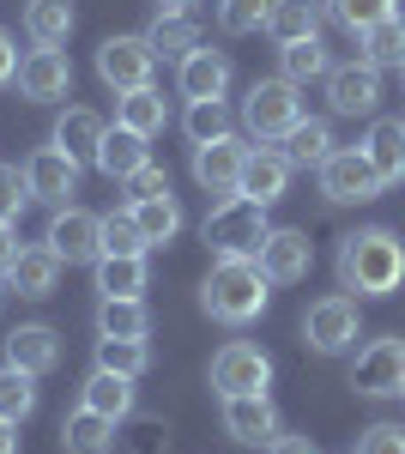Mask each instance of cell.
Instances as JSON below:
<instances>
[{
  "label": "cell",
  "mask_w": 405,
  "mask_h": 454,
  "mask_svg": "<svg viewBox=\"0 0 405 454\" xmlns=\"http://www.w3.org/2000/svg\"><path fill=\"white\" fill-rule=\"evenodd\" d=\"M339 285L357 297H393L405 285V243L393 231H351L339 243Z\"/></svg>",
  "instance_id": "cell-1"
},
{
  "label": "cell",
  "mask_w": 405,
  "mask_h": 454,
  "mask_svg": "<svg viewBox=\"0 0 405 454\" xmlns=\"http://www.w3.org/2000/svg\"><path fill=\"white\" fill-rule=\"evenodd\" d=\"M272 297V279L261 261H218L200 285V303L212 321H224V327H248L254 315L267 309Z\"/></svg>",
  "instance_id": "cell-2"
},
{
  "label": "cell",
  "mask_w": 405,
  "mask_h": 454,
  "mask_svg": "<svg viewBox=\"0 0 405 454\" xmlns=\"http://www.w3.org/2000/svg\"><path fill=\"white\" fill-rule=\"evenodd\" d=\"M272 237L267 224V207L261 200H248V194H224L212 218H206V248L218 254V261H261V243Z\"/></svg>",
  "instance_id": "cell-3"
},
{
  "label": "cell",
  "mask_w": 405,
  "mask_h": 454,
  "mask_svg": "<svg viewBox=\"0 0 405 454\" xmlns=\"http://www.w3.org/2000/svg\"><path fill=\"white\" fill-rule=\"evenodd\" d=\"M242 121H248V134L267 145V140H284L297 121H303V98H297V85L278 73V79H254V91H248V104H242Z\"/></svg>",
  "instance_id": "cell-4"
},
{
  "label": "cell",
  "mask_w": 405,
  "mask_h": 454,
  "mask_svg": "<svg viewBox=\"0 0 405 454\" xmlns=\"http://www.w3.org/2000/svg\"><path fill=\"white\" fill-rule=\"evenodd\" d=\"M357 333H363V315H357V297H345V291H333V297H321V303H308L303 315V340L321 357H339V351L357 346Z\"/></svg>",
  "instance_id": "cell-5"
},
{
  "label": "cell",
  "mask_w": 405,
  "mask_h": 454,
  "mask_svg": "<svg viewBox=\"0 0 405 454\" xmlns=\"http://www.w3.org/2000/svg\"><path fill=\"white\" fill-rule=\"evenodd\" d=\"M381 188H387V182L375 176V164L363 158V145H357V152H333V158L321 164V194H327L333 207H370Z\"/></svg>",
  "instance_id": "cell-6"
},
{
  "label": "cell",
  "mask_w": 405,
  "mask_h": 454,
  "mask_svg": "<svg viewBox=\"0 0 405 454\" xmlns=\"http://www.w3.org/2000/svg\"><path fill=\"white\" fill-rule=\"evenodd\" d=\"M351 387L370 400H400L405 394V340H375L351 364Z\"/></svg>",
  "instance_id": "cell-7"
},
{
  "label": "cell",
  "mask_w": 405,
  "mask_h": 454,
  "mask_svg": "<svg viewBox=\"0 0 405 454\" xmlns=\"http://www.w3.org/2000/svg\"><path fill=\"white\" fill-rule=\"evenodd\" d=\"M152 67H158V55H152L145 36H109L97 49V73H103V85H115V98L145 91L152 85Z\"/></svg>",
  "instance_id": "cell-8"
},
{
  "label": "cell",
  "mask_w": 405,
  "mask_h": 454,
  "mask_svg": "<svg viewBox=\"0 0 405 454\" xmlns=\"http://www.w3.org/2000/svg\"><path fill=\"white\" fill-rule=\"evenodd\" d=\"M272 382V357L261 346H242V340H230V346L212 357V387L230 400V394H267Z\"/></svg>",
  "instance_id": "cell-9"
},
{
  "label": "cell",
  "mask_w": 405,
  "mask_h": 454,
  "mask_svg": "<svg viewBox=\"0 0 405 454\" xmlns=\"http://www.w3.org/2000/svg\"><path fill=\"white\" fill-rule=\"evenodd\" d=\"M242 164H248V145L237 134H224V140H212V145H194V182H200L206 194H218V200L242 188Z\"/></svg>",
  "instance_id": "cell-10"
},
{
  "label": "cell",
  "mask_w": 405,
  "mask_h": 454,
  "mask_svg": "<svg viewBox=\"0 0 405 454\" xmlns=\"http://www.w3.org/2000/svg\"><path fill=\"white\" fill-rule=\"evenodd\" d=\"M49 248L67 267L73 261H103V218H91V212H79V207H61L55 224H49Z\"/></svg>",
  "instance_id": "cell-11"
},
{
  "label": "cell",
  "mask_w": 405,
  "mask_h": 454,
  "mask_svg": "<svg viewBox=\"0 0 405 454\" xmlns=\"http://www.w3.org/2000/svg\"><path fill=\"white\" fill-rule=\"evenodd\" d=\"M73 85V61L61 49H31L25 61H19V91L31 98V104H55V98H67Z\"/></svg>",
  "instance_id": "cell-12"
},
{
  "label": "cell",
  "mask_w": 405,
  "mask_h": 454,
  "mask_svg": "<svg viewBox=\"0 0 405 454\" xmlns=\"http://www.w3.org/2000/svg\"><path fill=\"white\" fill-rule=\"evenodd\" d=\"M25 182H31V200L67 207V194L79 188V158H67L61 145H43L31 164H25Z\"/></svg>",
  "instance_id": "cell-13"
},
{
  "label": "cell",
  "mask_w": 405,
  "mask_h": 454,
  "mask_svg": "<svg viewBox=\"0 0 405 454\" xmlns=\"http://www.w3.org/2000/svg\"><path fill=\"white\" fill-rule=\"evenodd\" d=\"M327 98H333L339 115H375L381 109V73L370 61H351V67L327 73Z\"/></svg>",
  "instance_id": "cell-14"
},
{
  "label": "cell",
  "mask_w": 405,
  "mask_h": 454,
  "mask_svg": "<svg viewBox=\"0 0 405 454\" xmlns=\"http://www.w3.org/2000/svg\"><path fill=\"white\" fill-rule=\"evenodd\" d=\"M261 267H267L272 285L308 279V267H315V243H308V231H272L267 243H261Z\"/></svg>",
  "instance_id": "cell-15"
},
{
  "label": "cell",
  "mask_w": 405,
  "mask_h": 454,
  "mask_svg": "<svg viewBox=\"0 0 405 454\" xmlns=\"http://www.w3.org/2000/svg\"><path fill=\"white\" fill-rule=\"evenodd\" d=\"M224 430H230V442L261 449V442L278 436V412H272L267 394H230V400H224Z\"/></svg>",
  "instance_id": "cell-16"
},
{
  "label": "cell",
  "mask_w": 405,
  "mask_h": 454,
  "mask_svg": "<svg viewBox=\"0 0 405 454\" xmlns=\"http://www.w3.org/2000/svg\"><path fill=\"white\" fill-rule=\"evenodd\" d=\"M6 364L25 370V376H49V370L61 364V333L43 327V321L19 327V333H6Z\"/></svg>",
  "instance_id": "cell-17"
},
{
  "label": "cell",
  "mask_w": 405,
  "mask_h": 454,
  "mask_svg": "<svg viewBox=\"0 0 405 454\" xmlns=\"http://www.w3.org/2000/svg\"><path fill=\"white\" fill-rule=\"evenodd\" d=\"M284 188H291V158H284V152H272V145L248 152V164H242V188H237V194H248V200L272 207V200H278Z\"/></svg>",
  "instance_id": "cell-18"
},
{
  "label": "cell",
  "mask_w": 405,
  "mask_h": 454,
  "mask_svg": "<svg viewBox=\"0 0 405 454\" xmlns=\"http://www.w3.org/2000/svg\"><path fill=\"white\" fill-rule=\"evenodd\" d=\"M230 91V61L218 49H194L182 55V98L188 104H206V98H224Z\"/></svg>",
  "instance_id": "cell-19"
},
{
  "label": "cell",
  "mask_w": 405,
  "mask_h": 454,
  "mask_svg": "<svg viewBox=\"0 0 405 454\" xmlns=\"http://www.w3.org/2000/svg\"><path fill=\"white\" fill-rule=\"evenodd\" d=\"M55 279H61V254H55L49 243L19 248V261H12V273H6V285H12L19 297H49Z\"/></svg>",
  "instance_id": "cell-20"
},
{
  "label": "cell",
  "mask_w": 405,
  "mask_h": 454,
  "mask_svg": "<svg viewBox=\"0 0 405 454\" xmlns=\"http://www.w3.org/2000/svg\"><path fill=\"white\" fill-rule=\"evenodd\" d=\"M321 0H272L267 12V36L284 49V43H303V36H321Z\"/></svg>",
  "instance_id": "cell-21"
},
{
  "label": "cell",
  "mask_w": 405,
  "mask_h": 454,
  "mask_svg": "<svg viewBox=\"0 0 405 454\" xmlns=\"http://www.w3.org/2000/svg\"><path fill=\"white\" fill-rule=\"evenodd\" d=\"M103 134H109V128H103V115H97V109H67V115L55 121V145H61L67 158H79V164H85V158L97 164Z\"/></svg>",
  "instance_id": "cell-22"
},
{
  "label": "cell",
  "mask_w": 405,
  "mask_h": 454,
  "mask_svg": "<svg viewBox=\"0 0 405 454\" xmlns=\"http://www.w3.org/2000/svg\"><path fill=\"white\" fill-rule=\"evenodd\" d=\"M363 158L375 164L381 182H405V121H370Z\"/></svg>",
  "instance_id": "cell-23"
},
{
  "label": "cell",
  "mask_w": 405,
  "mask_h": 454,
  "mask_svg": "<svg viewBox=\"0 0 405 454\" xmlns=\"http://www.w3.org/2000/svg\"><path fill=\"white\" fill-rule=\"evenodd\" d=\"M139 164H152V158H145V134H134V128L115 121V134H103V145H97V170L109 176V182H128Z\"/></svg>",
  "instance_id": "cell-24"
},
{
  "label": "cell",
  "mask_w": 405,
  "mask_h": 454,
  "mask_svg": "<svg viewBox=\"0 0 405 454\" xmlns=\"http://www.w3.org/2000/svg\"><path fill=\"white\" fill-rule=\"evenodd\" d=\"M61 449L67 454H109L115 449V419H103L91 406H79L67 424H61Z\"/></svg>",
  "instance_id": "cell-25"
},
{
  "label": "cell",
  "mask_w": 405,
  "mask_h": 454,
  "mask_svg": "<svg viewBox=\"0 0 405 454\" xmlns=\"http://www.w3.org/2000/svg\"><path fill=\"white\" fill-rule=\"evenodd\" d=\"M79 406H91V412H103V419H128L134 412V382L128 376H115V370H97L91 382H85V394H79Z\"/></svg>",
  "instance_id": "cell-26"
},
{
  "label": "cell",
  "mask_w": 405,
  "mask_h": 454,
  "mask_svg": "<svg viewBox=\"0 0 405 454\" xmlns=\"http://www.w3.org/2000/svg\"><path fill=\"white\" fill-rule=\"evenodd\" d=\"M25 31L36 49H61L73 31V0H31L25 6Z\"/></svg>",
  "instance_id": "cell-27"
},
{
  "label": "cell",
  "mask_w": 405,
  "mask_h": 454,
  "mask_svg": "<svg viewBox=\"0 0 405 454\" xmlns=\"http://www.w3.org/2000/svg\"><path fill=\"white\" fill-rule=\"evenodd\" d=\"M145 327H152V315L139 297H103L97 303V333L103 340H145Z\"/></svg>",
  "instance_id": "cell-28"
},
{
  "label": "cell",
  "mask_w": 405,
  "mask_h": 454,
  "mask_svg": "<svg viewBox=\"0 0 405 454\" xmlns=\"http://www.w3.org/2000/svg\"><path fill=\"white\" fill-rule=\"evenodd\" d=\"M284 158H291V170H297V164H315V170H321V164L333 158V128L315 121V115H303V121L284 134Z\"/></svg>",
  "instance_id": "cell-29"
},
{
  "label": "cell",
  "mask_w": 405,
  "mask_h": 454,
  "mask_svg": "<svg viewBox=\"0 0 405 454\" xmlns=\"http://www.w3.org/2000/svg\"><path fill=\"white\" fill-rule=\"evenodd\" d=\"M134 224H139V237H145V248H158V243H175V231H182V207L169 200V194H158V200H134Z\"/></svg>",
  "instance_id": "cell-30"
},
{
  "label": "cell",
  "mask_w": 405,
  "mask_h": 454,
  "mask_svg": "<svg viewBox=\"0 0 405 454\" xmlns=\"http://www.w3.org/2000/svg\"><path fill=\"white\" fill-rule=\"evenodd\" d=\"M97 291L103 297H139V291H145V254H103L97 261Z\"/></svg>",
  "instance_id": "cell-31"
},
{
  "label": "cell",
  "mask_w": 405,
  "mask_h": 454,
  "mask_svg": "<svg viewBox=\"0 0 405 454\" xmlns=\"http://www.w3.org/2000/svg\"><path fill=\"white\" fill-rule=\"evenodd\" d=\"M278 55H284V79H291V85H308V79H327V73H333V55H327V43H321V36L284 43Z\"/></svg>",
  "instance_id": "cell-32"
},
{
  "label": "cell",
  "mask_w": 405,
  "mask_h": 454,
  "mask_svg": "<svg viewBox=\"0 0 405 454\" xmlns=\"http://www.w3.org/2000/svg\"><path fill=\"white\" fill-rule=\"evenodd\" d=\"M115 121L152 140V134H158V128L169 121V109H164V91H152V85H145V91H128V98L115 104Z\"/></svg>",
  "instance_id": "cell-33"
},
{
  "label": "cell",
  "mask_w": 405,
  "mask_h": 454,
  "mask_svg": "<svg viewBox=\"0 0 405 454\" xmlns=\"http://www.w3.org/2000/svg\"><path fill=\"white\" fill-rule=\"evenodd\" d=\"M321 6H327V19H333L339 31H351V36H363L370 25L400 12V0H321Z\"/></svg>",
  "instance_id": "cell-34"
},
{
  "label": "cell",
  "mask_w": 405,
  "mask_h": 454,
  "mask_svg": "<svg viewBox=\"0 0 405 454\" xmlns=\"http://www.w3.org/2000/svg\"><path fill=\"white\" fill-rule=\"evenodd\" d=\"M357 43H363V61H370L375 73H381V67H400V61H405V25H400V12H393V19H381V25H370Z\"/></svg>",
  "instance_id": "cell-35"
},
{
  "label": "cell",
  "mask_w": 405,
  "mask_h": 454,
  "mask_svg": "<svg viewBox=\"0 0 405 454\" xmlns=\"http://www.w3.org/2000/svg\"><path fill=\"white\" fill-rule=\"evenodd\" d=\"M145 43H152V55H169V61H182V55H194V49H200V31H194L182 12H158V25L145 31Z\"/></svg>",
  "instance_id": "cell-36"
},
{
  "label": "cell",
  "mask_w": 405,
  "mask_h": 454,
  "mask_svg": "<svg viewBox=\"0 0 405 454\" xmlns=\"http://www.w3.org/2000/svg\"><path fill=\"white\" fill-rule=\"evenodd\" d=\"M145 364H152L145 340H97V370H115V376L139 382V376H145Z\"/></svg>",
  "instance_id": "cell-37"
},
{
  "label": "cell",
  "mask_w": 405,
  "mask_h": 454,
  "mask_svg": "<svg viewBox=\"0 0 405 454\" xmlns=\"http://www.w3.org/2000/svg\"><path fill=\"white\" fill-rule=\"evenodd\" d=\"M36 376H25V370H12V364H6V370H0V419L6 424H25L36 412Z\"/></svg>",
  "instance_id": "cell-38"
},
{
  "label": "cell",
  "mask_w": 405,
  "mask_h": 454,
  "mask_svg": "<svg viewBox=\"0 0 405 454\" xmlns=\"http://www.w3.org/2000/svg\"><path fill=\"white\" fill-rule=\"evenodd\" d=\"M230 134V109H224V98H206V104H188V140L194 145H212Z\"/></svg>",
  "instance_id": "cell-39"
},
{
  "label": "cell",
  "mask_w": 405,
  "mask_h": 454,
  "mask_svg": "<svg viewBox=\"0 0 405 454\" xmlns=\"http://www.w3.org/2000/svg\"><path fill=\"white\" fill-rule=\"evenodd\" d=\"M267 12H272V0H218V25L230 36L267 31Z\"/></svg>",
  "instance_id": "cell-40"
},
{
  "label": "cell",
  "mask_w": 405,
  "mask_h": 454,
  "mask_svg": "<svg viewBox=\"0 0 405 454\" xmlns=\"http://www.w3.org/2000/svg\"><path fill=\"white\" fill-rule=\"evenodd\" d=\"M103 254H145V237H139L134 212H109L103 218Z\"/></svg>",
  "instance_id": "cell-41"
},
{
  "label": "cell",
  "mask_w": 405,
  "mask_h": 454,
  "mask_svg": "<svg viewBox=\"0 0 405 454\" xmlns=\"http://www.w3.org/2000/svg\"><path fill=\"white\" fill-rule=\"evenodd\" d=\"M25 200H31V182H25V170L0 164V224H12V218L25 212Z\"/></svg>",
  "instance_id": "cell-42"
},
{
  "label": "cell",
  "mask_w": 405,
  "mask_h": 454,
  "mask_svg": "<svg viewBox=\"0 0 405 454\" xmlns=\"http://www.w3.org/2000/svg\"><path fill=\"white\" fill-rule=\"evenodd\" d=\"M357 454H405V424H370Z\"/></svg>",
  "instance_id": "cell-43"
},
{
  "label": "cell",
  "mask_w": 405,
  "mask_h": 454,
  "mask_svg": "<svg viewBox=\"0 0 405 454\" xmlns=\"http://www.w3.org/2000/svg\"><path fill=\"white\" fill-rule=\"evenodd\" d=\"M128 194H134V200H158V194H169V176L158 170V164H139V170L128 176Z\"/></svg>",
  "instance_id": "cell-44"
},
{
  "label": "cell",
  "mask_w": 405,
  "mask_h": 454,
  "mask_svg": "<svg viewBox=\"0 0 405 454\" xmlns=\"http://www.w3.org/2000/svg\"><path fill=\"white\" fill-rule=\"evenodd\" d=\"M19 79V49H12V36L0 31V85H12Z\"/></svg>",
  "instance_id": "cell-45"
},
{
  "label": "cell",
  "mask_w": 405,
  "mask_h": 454,
  "mask_svg": "<svg viewBox=\"0 0 405 454\" xmlns=\"http://www.w3.org/2000/svg\"><path fill=\"white\" fill-rule=\"evenodd\" d=\"M12 261H19V237H12V224H0V279L12 273Z\"/></svg>",
  "instance_id": "cell-46"
},
{
  "label": "cell",
  "mask_w": 405,
  "mask_h": 454,
  "mask_svg": "<svg viewBox=\"0 0 405 454\" xmlns=\"http://www.w3.org/2000/svg\"><path fill=\"white\" fill-rule=\"evenodd\" d=\"M267 454H315V442H308V436H272Z\"/></svg>",
  "instance_id": "cell-47"
},
{
  "label": "cell",
  "mask_w": 405,
  "mask_h": 454,
  "mask_svg": "<svg viewBox=\"0 0 405 454\" xmlns=\"http://www.w3.org/2000/svg\"><path fill=\"white\" fill-rule=\"evenodd\" d=\"M0 454H19V424L0 419Z\"/></svg>",
  "instance_id": "cell-48"
},
{
  "label": "cell",
  "mask_w": 405,
  "mask_h": 454,
  "mask_svg": "<svg viewBox=\"0 0 405 454\" xmlns=\"http://www.w3.org/2000/svg\"><path fill=\"white\" fill-rule=\"evenodd\" d=\"M182 6H194V0H158V12H182Z\"/></svg>",
  "instance_id": "cell-49"
},
{
  "label": "cell",
  "mask_w": 405,
  "mask_h": 454,
  "mask_svg": "<svg viewBox=\"0 0 405 454\" xmlns=\"http://www.w3.org/2000/svg\"><path fill=\"white\" fill-rule=\"evenodd\" d=\"M0 297H6V285H0Z\"/></svg>",
  "instance_id": "cell-50"
},
{
  "label": "cell",
  "mask_w": 405,
  "mask_h": 454,
  "mask_svg": "<svg viewBox=\"0 0 405 454\" xmlns=\"http://www.w3.org/2000/svg\"><path fill=\"white\" fill-rule=\"evenodd\" d=\"M400 67H405V61H400Z\"/></svg>",
  "instance_id": "cell-51"
}]
</instances>
